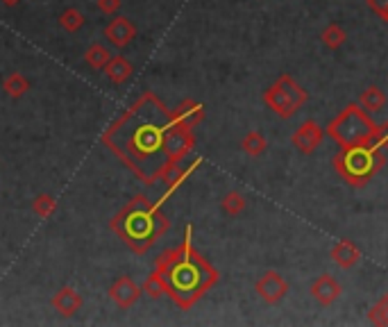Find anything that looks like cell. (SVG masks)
<instances>
[{"label":"cell","mask_w":388,"mask_h":327,"mask_svg":"<svg viewBox=\"0 0 388 327\" xmlns=\"http://www.w3.org/2000/svg\"><path fill=\"white\" fill-rule=\"evenodd\" d=\"M172 112L153 91H146L102 134V144L121 159L143 184H155L170 164L166 134Z\"/></svg>","instance_id":"cell-1"},{"label":"cell","mask_w":388,"mask_h":327,"mask_svg":"<svg viewBox=\"0 0 388 327\" xmlns=\"http://www.w3.org/2000/svg\"><path fill=\"white\" fill-rule=\"evenodd\" d=\"M166 282L168 298L180 309H191L211 287L218 285L221 272L193 246V225L184 227V239L177 248L164 250L155 266Z\"/></svg>","instance_id":"cell-2"},{"label":"cell","mask_w":388,"mask_h":327,"mask_svg":"<svg viewBox=\"0 0 388 327\" xmlns=\"http://www.w3.org/2000/svg\"><path fill=\"white\" fill-rule=\"evenodd\" d=\"M110 225L129 250H134L136 255H146L157 243V239L168 232L170 221L161 212L159 202L148 200L146 195H134L112 218Z\"/></svg>","instance_id":"cell-3"},{"label":"cell","mask_w":388,"mask_h":327,"mask_svg":"<svg viewBox=\"0 0 388 327\" xmlns=\"http://www.w3.org/2000/svg\"><path fill=\"white\" fill-rule=\"evenodd\" d=\"M386 155L375 144L345 146L331 159V166L350 187H365L384 168Z\"/></svg>","instance_id":"cell-4"},{"label":"cell","mask_w":388,"mask_h":327,"mask_svg":"<svg viewBox=\"0 0 388 327\" xmlns=\"http://www.w3.org/2000/svg\"><path fill=\"white\" fill-rule=\"evenodd\" d=\"M325 134L339 148L363 146V144H375L377 134H380V125L372 121L370 114L365 112L359 103H350L339 116H334L327 123Z\"/></svg>","instance_id":"cell-5"},{"label":"cell","mask_w":388,"mask_h":327,"mask_svg":"<svg viewBox=\"0 0 388 327\" xmlns=\"http://www.w3.org/2000/svg\"><path fill=\"white\" fill-rule=\"evenodd\" d=\"M309 101V93L305 86H300L288 73H282L275 80L273 86H268L264 91V103L273 109V112L288 121L290 116H295L298 109Z\"/></svg>","instance_id":"cell-6"},{"label":"cell","mask_w":388,"mask_h":327,"mask_svg":"<svg viewBox=\"0 0 388 327\" xmlns=\"http://www.w3.org/2000/svg\"><path fill=\"white\" fill-rule=\"evenodd\" d=\"M193 148H196V137H193V130L172 121L168 134H166V152H168L170 164L182 161Z\"/></svg>","instance_id":"cell-7"},{"label":"cell","mask_w":388,"mask_h":327,"mask_svg":"<svg viewBox=\"0 0 388 327\" xmlns=\"http://www.w3.org/2000/svg\"><path fill=\"white\" fill-rule=\"evenodd\" d=\"M200 164H202V157L193 159L191 164H187V166H184V164H180V161H177V164H168L166 171L161 173V182L166 184V191L161 193V198H159L157 202H159L161 207H164V202L170 198V195L175 193V191L182 187V184H184V182L193 176V173H196V171L200 168Z\"/></svg>","instance_id":"cell-8"},{"label":"cell","mask_w":388,"mask_h":327,"mask_svg":"<svg viewBox=\"0 0 388 327\" xmlns=\"http://www.w3.org/2000/svg\"><path fill=\"white\" fill-rule=\"evenodd\" d=\"M254 291L259 293V298L268 304H277L288 293V282L279 275L277 270H266L261 277L257 280Z\"/></svg>","instance_id":"cell-9"},{"label":"cell","mask_w":388,"mask_h":327,"mask_svg":"<svg viewBox=\"0 0 388 327\" xmlns=\"http://www.w3.org/2000/svg\"><path fill=\"white\" fill-rule=\"evenodd\" d=\"M322 139H325V130H322L314 118H309V121H305L293 132L290 144H293L302 155H311V152H316V148H320Z\"/></svg>","instance_id":"cell-10"},{"label":"cell","mask_w":388,"mask_h":327,"mask_svg":"<svg viewBox=\"0 0 388 327\" xmlns=\"http://www.w3.org/2000/svg\"><path fill=\"white\" fill-rule=\"evenodd\" d=\"M134 37H136V25L127 16H116L105 28V39L118 50L127 48L129 43L134 41Z\"/></svg>","instance_id":"cell-11"},{"label":"cell","mask_w":388,"mask_h":327,"mask_svg":"<svg viewBox=\"0 0 388 327\" xmlns=\"http://www.w3.org/2000/svg\"><path fill=\"white\" fill-rule=\"evenodd\" d=\"M141 293H143V289L139 287L132 277L123 275V277H118V280L114 282V285H112V289H110V298H112L121 309H129L139 298H141Z\"/></svg>","instance_id":"cell-12"},{"label":"cell","mask_w":388,"mask_h":327,"mask_svg":"<svg viewBox=\"0 0 388 327\" xmlns=\"http://www.w3.org/2000/svg\"><path fill=\"white\" fill-rule=\"evenodd\" d=\"M343 293V287L339 285V280H334L331 275H320L314 285H311V296L320 304V307H329L334 304Z\"/></svg>","instance_id":"cell-13"},{"label":"cell","mask_w":388,"mask_h":327,"mask_svg":"<svg viewBox=\"0 0 388 327\" xmlns=\"http://www.w3.org/2000/svg\"><path fill=\"white\" fill-rule=\"evenodd\" d=\"M172 118H175V123L184 125L189 130H193L196 125L202 123L204 118V107L198 103V101H191V98H187V101H182L175 109H172Z\"/></svg>","instance_id":"cell-14"},{"label":"cell","mask_w":388,"mask_h":327,"mask_svg":"<svg viewBox=\"0 0 388 327\" xmlns=\"http://www.w3.org/2000/svg\"><path fill=\"white\" fill-rule=\"evenodd\" d=\"M52 307H55L61 316H66V319H71V316H75L80 311L82 307V296L75 289L71 287H64L55 293V298H52Z\"/></svg>","instance_id":"cell-15"},{"label":"cell","mask_w":388,"mask_h":327,"mask_svg":"<svg viewBox=\"0 0 388 327\" xmlns=\"http://www.w3.org/2000/svg\"><path fill=\"white\" fill-rule=\"evenodd\" d=\"M331 259L336 261L341 268H352L361 261V250L350 239H341V241L331 248Z\"/></svg>","instance_id":"cell-16"},{"label":"cell","mask_w":388,"mask_h":327,"mask_svg":"<svg viewBox=\"0 0 388 327\" xmlns=\"http://www.w3.org/2000/svg\"><path fill=\"white\" fill-rule=\"evenodd\" d=\"M105 73L114 84H125L134 75V67L127 57H123V54H116V57H112L110 62H107Z\"/></svg>","instance_id":"cell-17"},{"label":"cell","mask_w":388,"mask_h":327,"mask_svg":"<svg viewBox=\"0 0 388 327\" xmlns=\"http://www.w3.org/2000/svg\"><path fill=\"white\" fill-rule=\"evenodd\" d=\"M3 89L9 98H23L30 91V80L23 73H9L3 80Z\"/></svg>","instance_id":"cell-18"},{"label":"cell","mask_w":388,"mask_h":327,"mask_svg":"<svg viewBox=\"0 0 388 327\" xmlns=\"http://www.w3.org/2000/svg\"><path fill=\"white\" fill-rule=\"evenodd\" d=\"M112 57L114 54L110 52V48L102 46V43H93V46H89V50L84 52V62L89 64L91 69H98V71H102Z\"/></svg>","instance_id":"cell-19"},{"label":"cell","mask_w":388,"mask_h":327,"mask_svg":"<svg viewBox=\"0 0 388 327\" xmlns=\"http://www.w3.org/2000/svg\"><path fill=\"white\" fill-rule=\"evenodd\" d=\"M241 148L245 155H250V157H259V155H264L266 148H268V141L261 132H257V130H250L243 141H241Z\"/></svg>","instance_id":"cell-20"},{"label":"cell","mask_w":388,"mask_h":327,"mask_svg":"<svg viewBox=\"0 0 388 327\" xmlns=\"http://www.w3.org/2000/svg\"><path fill=\"white\" fill-rule=\"evenodd\" d=\"M384 103H386V93L380 86H368V89H363V93L359 96V105L365 112H380Z\"/></svg>","instance_id":"cell-21"},{"label":"cell","mask_w":388,"mask_h":327,"mask_svg":"<svg viewBox=\"0 0 388 327\" xmlns=\"http://www.w3.org/2000/svg\"><path fill=\"white\" fill-rule=\"evenodd\" d=\"M143 293L146 296H150L153 300H157V298H161V296H168V289H166V282H164V277H161V272L155 268L150 275L146 277V282H143Z\"/></svg>","instance_id":"cell-22"},{"label":"cell","mask_w":388,"mask_h":327,"mask_svg":"<svg viewBox=\"0 0 388 327\" xmlns=\"http://www.w3.org/2000/svg\"><path fill=\"white\" fill-rule=\"evenodd\" d=\"M320 39L329 50H339L345 43V39H348V32H345L339 23H329L325 30L320 32Z\"/></svg>","instance_id":"cell-23"},{"label":"cell","mask_w":388,"mask_h":327,"mask_svg":"<svg viewBox=\"0 0 388 327\" xmlns=\"http://www.w3.org/2000/svg\"><path fill=\"white\" fill-rule=\"evenodd\" d=\"M32 212L41 218H50L57 212V200L52 198L50 193H39L35 195V200H32Z\"/></svg>","instance_id":"cell-24"},{"label":"cell","mask_w":388,"mask_h":327,"mask_svg":"<svg viewBox=\"0 0 388 327\" xmlns=\"http://www.w3.org/2000/svg\"><path fill=\"white\" fill-rule=\"evenodd\" d=\"M368 321H370L372 325L388 327V293H384V296L370 307V311H368Z\"/></svg>","instance_id":"cell-25"},{"label":"cell","mask_w":388,"mask_h":327,"mask_svg":"<svg viewBox=\"0 0 388 327\" xmlns=\"http://www.w3.org/2000/svg\"><path fill=\"white\" fill-rule=\"evenodd\" d=\"M221 207H223V212L228 214V216H239V214L245 210V198H243V193H239V191L225 193V198L221 200Z\"/></svg>","instance_id":"cell-26"},{"label":"cell","mask_w":388,"mask_h":327,"mask_svg":"<svg viewBox=\"0 0 388 327\" xmlns=\"http://www.w3.org/2000/svg\"><path fill=\"white\" fill-rule=\"evenodd\" d=\"M59 25L66 30V32H78L82 25H84V16H82V12L80 9H75V7H69L66 12H64L61 16H59Z\"/></svg>","instance_id":"cell-27"},{"label":"cell","mask_w":388,"mask_h":327,"mask_svg":"<svg viewBox=\"0 0 388 327\" xmlns=\"http://www.w3.org/2000/svg\"><path fill=\"white\" fill-rule=\"evenodd\" d=\"M365 5H368L370 12H375L382 21L388 23V0H365Z\"/></svg>","instance_id":"cell-28"},{"label":"cell","mask_w":388,"mask_h":327,"mask_svg":"<svg viewBox=\"0 0 388 327\" xmlns=\"http://www.w3.org/2000/svg\"><path fill=\"white\" fill-rule=\"evenodd\" d=\"M121 5H123L121 0H98V9L107 16H114L121 9Z\"/></svg>","instance_id":"cell-29"},{"label":"cell","mask_w":388,"mask_h":327,"mask_svg":"<svg viewBox=\"0 0 388 327\" xmlns=\"http://www.w3.org/2000/svg\"><path fill=\"white\" fill-rule=\"evenodd\" d=\"M375 146L377 148H388V123H384V125H380V134H377V139H375Z\"/></svg>","instance_id":"cell-30"},{"label":"cell","mask_w":388,"mask_h":327,"mask_svg":"<svg viewBox=\"0 0 388 327\" xmlns=\"http://www.w3.org/2000/svg\"><path fill=\"white\" fill-rule=\"evenodd\" d=\"M3 3H5L7 7H14V5H18V3H20V0H3Z\"/></svg>","instance_id":"cell-31"}]
</instances>
